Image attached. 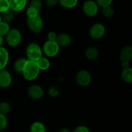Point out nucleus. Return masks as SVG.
I'll return each mask as SVG.
<instances>
[{
	"mask_svg": "<svg viewBox=\"0 0 132 132\" xmlns=\"http://www.w3.org/2000/svg\"><path fill=\"white\" fill-rule=\"evenodd\" d=\"M3 43V37L1 36H0V47L2 46Z\"/></svg>",
	"mask_w": 132,
	"mask_h": 132,
	"instance_id": "obj_36",
	"label": "nucleus"
},
{
	"mask_svg": "<svg viewBox=\"0 0 132 132\" xmlns=\"http://www.w3.org/2000/svg\"><path fill=\"white\" fill-rule=\"evenodd\" d=\"M48 40L49 41H55L57 37V34L54 32H50L48 34Z\"/></svg>",
	"mask_w": 132,
	"mask_h": 132,
	"instance_id": "obj_33",
	"label": "nucleus"
},
{
	"mask_svg": "<svg viewBox=\"0 0 132 132\" xmlns=\"http://www.w3.org/2000/svg\"><path fill=\"white\" fill-rule=\"evenodd\" d=\"M8 119L6 116H4L0 113V131L6 130L8 126Z\"/></svg>",
	"mask_w": 132,
	"mask_h": 132,
	"instance_id": "obj_25",
	"label": "nucleus"
},
{
	"mask_svg": "<svg viewBox=\"0 0 132 132\" xmlns=\"http://www.w3.org/2000/svg\"><path fill=\"white\" fill-rule=\"evenodd\" d=\"M36 62L40 70H47L50 67V61L44 57H41Z\"/></svg>",
	"mask_w": 132,
	"mask_h": 132,
	"instance_id": "obj_19",
	"label": "nucleus"
},
{
	"mask_svg": "<svg viewBox=\"0 0 132 132\" xmlns=\"http://www.w3.org/2000/svg\"><path fill=\"white\" fill-rule=\"evenodd\" d=\"M26 55L27 60L36 61L43 57L42 49L37 44L32 43L26 48Z\"/></svg>",
	"mask_w": 132,
	"mask_h": 132,
	"instance_id": "obj_2",
	"label": "nucleus"
},
{
	"mask_svg": "<svg viewBox=\"0 0 132 132\" xmlns=\"http://www.w3.org/2000/svg\"><path fill=\"white\" fill-rule=\"evenodd\" d=\"M11 107L10 104L7 102H1L0 103V113L4 116H6V114L10 112Z\"/></svg>",
	"mask_w": 132,
	"mask_h": 132,
	"instance_id": "obj_22",
	"label": "nucleus"
},
{
	"mask_svg": "<svg viewBox=\"0 0 132 132\" xmlns=\"http://www.w3.org/2000/svg\"><path fill=\"white\" fill-rule=\"evenodd\" d=\"M82 10L84 14L88 17H94L97 14L99 6L95 1L87 0L82 4Z\"/></svg>",
	"mask_w": 132,
	"mask_h": 132,
	"instance_id": "obj_6",
	"label": "nucleus"
},
{
	"mask_svg": "<svg viewBox=\"0 0 132 132\" xmlns=\"http://www.w3.org/2000/svg\"><path fill=\"white\" fill-rule=\"evenodd\" d=\"M39 12L36 10L35 8L32 7V6H28L26 10V14L27 15V18H32V17L36 16L39 15Z\"/></svg>",
	"mask_w": 132,
	"mask_h": 132,
	"instance_id": "obj_26",
	"label": "nucleus"
},
{
	"mask_svg": "<svg viewBox=\"0 0 132 132\" xmlns=\"http://www.w3.org/2000/svg\"><path fill=\"white\" fill-rule=\"evenodd\" d=\"M14 15H15V12H13L12 10H10V9L6 10V12L1 13V16L2 21L5 22L6 23H10L14 19Z\"/></svg>",
	"mask_w": 132,
	"mask_h": 132,
	"instance_id": "obj_20",
	"label": "nucleus"
},
{
	"mask_svg": "<svg viewBox=\"0 0 132 132\" xmlns=\"http://www.w3.org/2000/svg\"><path fill=\"white\" fill-rule=\"evenodd\" d=\"M59 91L58 90V88L55 86H52L51 88H49V90H48V94L50 97L52 98H55L59 95Z\"/></svg>",
	"mask_w": 132,
	"mask_h": 132,
	"instance_id": "obj_30",
	"label": "nucleus"
},
{
	"mask_svg": "<svg viewBox=\"0 0 132 132\" xmlns=\"http://www.w3.org/2000/svg\"><path fill=\"white\" fill-rule=\"evenodd\" d=\"M27 94L32 99L38 100L43 96L44 91L42 88L37 85H31L27 90Z\"/></svg>",
	"mask_w": 132,
	"mask_h": 132,
	"instance_id": "obj_9",
	"label": "nucleus"
},
{
	"mask_svg": "<svg viewBox=\"0 0 132 132\" xmlns=\"http://www.w3.org/2000/svg\"><path fill=\"white\" fill-rule=\"evenodd\" d=\"M72 132H90V130L87 126L81 125L75 128Z\"/></svg>",
	"mask_w": 132,
	"mask_h": 132,
	"instance_id": "obj_31",
	"label": "nucleus"
},
{
	"mask_svg": "<svg viewBox=\"0 0 132 132\" xmlns=\"http://www.w3.org/2000/svg\"><path fill=\"white\" fill-rule=\"evenodd\" d=\"M121 65H122V68H123V69L130 68V62L123 61V62H122V63H121Z\"/></svg>",
	"mask_w": 132,
	"mask_h": 132,
	"instance_id": "obj_34",
	"label": "nucleus"
},
{
	"mask_svg": "<svg viewBox=\"0 0 132 132\" xmlns=\"http://www.w3.org/2000/svg\"><path fill=\"white\" fill-rule=\"evenodd\" d=\"M10 9L9 0H0V13L6 12Z\"/></svg>",
	"mask_w": 132,
	"mask_h": 132,
	"instance_id": "obj_28",
	"label": "nucleus"
},
{
	"mask_svg": "<svg viewBox=\"0 0 132 132\" xmlns=\"http://www.w3.org/2000/svg\"><path fill=\"white\" fill-rule=\"evenodd\" d=\"M27 24L33 33L39 34L43 29V21L39 14L32 18H27Z\"/></svg>",
	"mask_w": 132,
	"mask_h": 132,
	"instance_id": "obj_3",
	"label": "nucleus"
},
{
	"mask_svg": "<svg viewBox=\"0 0 132 132\" xmlns=\"http://www.w3.org/2000/svg\"><path fill=\"white\" fill-rule=\"evenodd\" d=\"M76 81L79 86L86 87L91 83L92 76L87 70H81L76 74Z\"/></svg>",
	"mask_w": 132,
	"mask_h": 132,
	"instance_id": "obj_8",
	"label": "nucleus"
},
{
	"mask_svg": "<svg viewBox=\"0 0 132 132\" xmlns=\"http://www.w3.org/2000/svg\"><path fill=\"white\" fill-rule=\"evenodd\" d=\"M12 82V77L10 72L6 70H0V88H7L11 85Z\"/></svg>",
	"mask_w": 132,
	"mask_h": 132,
	"instance_id": "obj_10",
	"label": "nucleus"
},
{
	"mask_svg": "<svg viewBox=\"0 0 132 132\" xmlns=\"http://www.w3.org/2000/svg\"><path fill=\"white\" fill-rule=\"evenodd\" d=\"M102 14L106 18H110L114 14V10L111 6H106L102 9Z\"/></svg>",
	"mask_w": 132,
	"mask_h": 132,
	"instance_id": "obj_23",
	"label": "nucleus"
},
{
	"mask_svg": "<svg viewBox=\"0 0 132 132\" xmlns=\"http://www.w3.org/2000/svg\"><path fill=\"white\" fill-rule=\"evenodd\" d=\"M28 6L35 8L36 10H37L39 12H40V10L42 9L43 4L41 0H31V1H30L29 5H28Z\"/></svg>",
	"mask_w": 132,
	"mask_h": 132,
	"instance_id": "obj_27",
	"label": "nucleus"
},
{
	"mask_svg": "<svg viewBox=\"0 0 132 132\" xmlns=\"http://www.w3.org/2000/svg\"><path fill=\"white\" fill-rule=\"evenodd\" d=\"M106 33V28L101 23H95L90 27L89 36L92 39L98 40L103 37Z\"/></svg>",
	"mask_w": 132,
	"mask_h": 132,
	"instance_id": "obj_7",
	"label": "nucleus"
},
{
	"mask_svg": "<svg viewBox=\"0 0 132 132\" xmlns=\"http://www.w3.org/2000/svg\"><path fill=\"white\" fill-rule=\"evenodd\" d=\"M2 21V19H1V14H0V23Z\"/></svg>",
	"mask_w": 132,
	"mask_h": 132,
	"instance_id": "obj_37",
	"label": "nucleus"
},
{
	"mask_svg": "<svg viewBox=\"0 0 132 132\" xmlns=\"http://www.w3.org/2000/svg\"><path fill=\"white\" fill-rule=\"evenodd\" d=\"M10 9L14 12L22 11L27 5V0H9Z\"/></svg>",
	"mask_w": 132,
	"mask_h": 132,
	"instance_id": "obj_11",
	"label": "nucleus"
},
{
	"mask_svg": "<svg viewBox=\"0 0 132 132\" xmlns=\"http://www.w3.org/2000/svg\"><path fill=\"white\" fill-rule=\"evenodd\" d=\"M59 47L55 41L47 40L44 43L43 50L45 55L49 57H54L56 56L59 52Z\"/></svg>",
	"mask_w": 132,
	"mask_h": 132,
	"instance_id": "obj_5",
	"label": "nucleus"
},
{
	"mask_svg": "<svg viewBox=\"0 0 132 132\" xmlns=\"http://www.w3.org/2000/svg\"><path fill=\"white\" fill-rule=\"evenodd\" d=\"M95 3L98 6H101L102 8L106 7V6H111L113 0H95Z\"/></svg>",
	"mask_w": 132,
	"mask_h": 132,
	"instance_id": "obj_29",
	"label": "nucleus"
},
{
	"mask_svg": "<svg viewBox=\"0 0 132 132\" xmlns=\"http://www.w3.org/2000/svg\"><path fill=\"white\" fill-rule=\"evenodd\" d=\"M40 73V70L36 61L27 60L21 74L27 81H34L37 78Z\"/></svg>",
	"mask_w": 132,
	"mask_h": 132,
	"instance_id": "obj_1",
	"label": "nucleus"
},
{
	"mask_svg": "<svg viewBox=\"0 0 132 132\" xmlns=\"http://www.w3.org/2000/svg\"><path fill=\"white\" fill-rule=\"evenodd\" d=\"M59 132H72V131L70 130L69 128H63L61 130H60V131Z\"/></svg>",
	"mask_w": 132,
	"mask_h": 132,
	"instance_id": "obj_35",
	"label": "nucleus"
},
{
	"mask_svg": "<svg viewBox=\"0 0 132 132\" xmlns=\"http://www.w3.org/2000/svg\"><path fill=\"white\" fill-rule=\"evenodd\" d=\"M119 59L122 62H130L132 59V47L130 45L122 48L119 53Z\"/></svg>",
	"mask_w": 132,
	"mask_h": 132,
	"instance_id": "obj_13",
	"label": "nucleus"
},
{
	"mask_svg": "<svg viewBox=\"0 0 132 132\" xmlns=\"http://www.w3.org/2000/svg\"><path fill=\"white\" fill-rule=\"evenodd\" d=\"M45 3L49 7H54L59 3V0H45Z\"/></svg>",
	"mask_w": 132,
	"mask_h": 132,
	"instance_id": "obj_32",
	"label": "nucleus"
},
{
	"mask_svg": "<svg viewBox=\"0 0 132 132\" xmlns=\"http://www.w3.org/2000/svg\"><path fill=\"white\" fill-rule=\"evenodd\" d=\"M10 30V28L9 23H6L3 21H1L0 23V36H3V37L5 36Z\"/></svg>",
	"mask_w": 132,
	"mask_h": 132,
	"instance_id": "obj_24",
	"label": "nucleus"
},
{
	"mask_svg": "<svg viewBox=\"0 0 132 132\" xmlns=\"http://www.w3.org/2000/svg\"><path fill=\"white\" fill-rule=\"evenodd\" d=\"M27 59L25 58H19L15 61L13 65V68L17 73H22Z\"/></svg>",
	"mask_w": 132,
	"mask_h": 132,
	"instance_id": "obj_16",
	"label": "nucleus"
},
{
	"mask_svg": "<svg viewBox=\"0 0 132 132\" xmlns=\"http://www.w3.org/2000/svg\"><path fill=\"white\" fill-rule=\"evenodd\" d=\"M85 56L88 60H94V59H96L99 56V51L97 48L95 47L91 46V47L88 48L85 50Z\"/></svg>",
	"mask_w": 132,
	"mask_h": 132,
	"instance_id": "obj_15",
	"label": "nucleus"
},
{
	"mask_svg": "<svg viewBox=\"0 0 132 132\" xmlns=\"http://www.w3.org/2000/svg\"><path fill=\"white\" fill-rule=\"evenodd\" d=\"M9 61V54L5 48L0 47V70L5 69Z\"/></svg>",
	"mask_w": 132,
	"mask_h": 132,
	"instance_id": "obj_14",
	"label": "nucleus"
},
{
	"mask_svg": "<svg viewBox=\"0 0 132 132\" xmlns=\"http://www.w3.org/2000/svg\"><path fill=\"white\" fill-rule=\"evenodd\" d=\"M21 34L20 31L16 28L10 29L5 36L6 43L11 47L18 46L21 41Z\"/></svg>",
	"mask_w": 132,
	"mask_h": 132,
	"instance_id": "obj_4",
	"label": "nucleus"
},
{
	"mask_svg": "<svg viewBox=\"0 0 132 132\" xmlns=\"http://www.w3.org/2000/svg\"><path fill=\"white\" fill-rule=\"evenodd\" d=\"M59 3L65 9H73L77 6L78 0H59Z\"/></svg>",
	"mask_w": 132,
	"mask_h": 132,
	"instance_id": "obj_21",
	"label": "nucleus"
},
{
	"mask_svg": "<svg viewBox=\"0 0 132 132\" xmlns=\"http://www.w3.org/2000/svg\"><path fill=\"white\" fill-rule=\"evenodd\" d=\"M55 41L59 47H67L71 44L72 38L70 35L65 33H62L57 35L56 39Z\"/></svg>",
	"mask_w": 132,
	"mask_h": 132,
	"instance_id": "obj_12",
	"label": "nucleus"
},
{
	"mask_svg": "<svg viewBox=\"0 0 132 132\" xmlns=\"http://www.w3.org/2000/svg\"><path fill=\"white\" fill-rule=\"evenodd\" d=\"M30 132H46V126L40 121L34 122L30 126Z\"/></svg>",
	"mask_w": 132,
	"mask_h": 132,
	"instance_id": "obj_17",
	"label": "nucleus"
},
{
	"mask_svg": "<svg viewBox=\"0 0 132 132\" xmlns=\"http://www.w3.org/2000/svg\"><path fill=\"white\" fill-rule=\"evenodd\" d=\"M121 77L124 82L126 83L132 82V69L131 67L125 68L121 71Z\"/></svg>",
	"mask_w": 132,
	"mask_h": 132,
	"instance_id": "obj_18",
	"label": "nucleus"
}]
</instances>
